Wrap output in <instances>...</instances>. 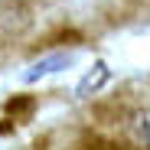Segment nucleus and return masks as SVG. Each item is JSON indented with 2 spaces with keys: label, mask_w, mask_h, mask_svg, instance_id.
I'll list each match as a JSON object with an SVG mask.
<instances>
[{
  "label": "nucleus",
  "mask_w": 150,
  "mask_h": 150,
  "mask_svg": "<svg viewBox=\"0 0 150 150\" xmlns=\"http://www.w3.org/2000/svg\"><path fill=\"white\" fill-rule=\"evenodd\" d=\"M75 62V52H52L39 62H33L26 72H23V82H39V79H49V75H56L62 69H69Z\"/></svg>",
  "instance_id": "nucleus-1"
},
{
  "label": "nucleus",
  "mask_w": 150,
  "mask_h": 150,
  "mask_svg": "<svg viewBox=\"0 0 150 150\" xmlns=\"http://www.w3.org/2000/svg\"><path fill=\"white\" fill-rule=\"evenodd\" d=\"M105 82H108V69H105V62H95V69H91V72H85V79L79 82V95L98 91Z\"/></svg>",
  "instance_id": "nucleus-2"
},
{
  "label": "nucleus",
  "mask_w": 150,
  "mask_h": 150,
  "mask_svg": "<svg viewBox=\"0 0 150 150\" xmlns=\"http://www.w3.org/2000/svg\"><path fill=\"white\" fill-rule=\"evenodd\" d=\"M134 134H137V140L144 147H150V108H144V111L134 114Z\"/></svg>",
  "instance_id": "nucleus-3"
}]
</instances>
